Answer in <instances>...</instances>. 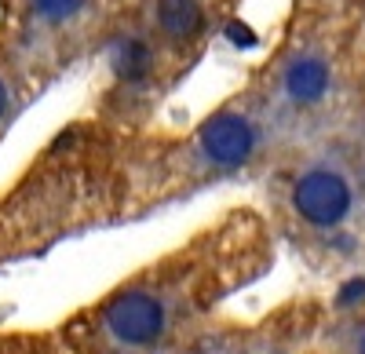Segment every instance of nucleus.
I'll return each mask as SVG.
<instances>
[{
  "mask_svg": "<svg viewBox=\"0 0 365 354\" xmlns=\"http://www.w3.org/2000/svg\"><path fill=\"white\" fill-rule=\"evenodd\" d=\"M282 249L259 204H230L55 326L66 354H175L263 281Z\"/></svg>",
  "mask_w": 365,
  "mask_h": 354,
  "instance_id": "1",
  "label": "nucleus"
},
{
  "mask_svg": "<svg viewBox=\"0 0 365 354\" xmlns=\"http://www.w3.org/2000/svg\"><path fill=\"white\" fill-rule=\"evenodd\" d=\"M365 80V0H289L270 48L241 80L282 142L351 121Z\"/></svg>",
  "mask_w": 365,
  "mask_h": 354,
  "instance_id": "2",
  "label": "nucleus"
},
{
  "mask_svg": "<svg viewBox=\"0 0 365 354\" xmlns=\"http://www.w3.org/2000/svg\"><path fill=\"white\" fill-rule=\"evenodd\" d=\"M256 187L278 249L311 278L344 285L365 274V128L358 117L289 146Z\"/></svg>",
  "mask_w": 365,
  "mask_h": 354,
  "instance_id": "3",
  "label": "nucleus"
},
{
  "mask_svg": "<svg viewBox=\"0 0 365 354\" xmlns=\"http://www.w3.org/2000/svg\"><path fill=\"white\" fill-rule=\"evenodd\" d=\"M241 8L245 0H125L84 113L125 132L154 128Z\"/></svg>",
  "mask_w": 365,
  "mask_h": 354,
  "instance_id": "4",
  "label": "nucleus"
},
{
  "mask_svg": "<svg viewBox=\"0 0 365 354\" xmlns=\"http://www.w3.org/2000/svg\"><path fill=\"white\" fill-rule=\"evenodd\" d=\"M278 157L282 142L267 113L249 88L237 84L187 128L154 125L139 132L132 223L230 183H259Z\"/></svg>",
  "mask_w": 365,
  "mask_h": 354,
  "instance_id": "5",
  "label": "nucleus"
},
{
  "mask_svg": "<svg viewBox=\"0 0 365 354\" xmlns=\"http://www.w3.org/2000/svg\"><path fill=\"white\" fill-rule=\"evenodd\" d=\"M125 0H0V44L48 95L73 70L99 63Z\"/></svg>",
  "mask_w": 365,
  "mask_h": 354,
  "instance_id": "6",
  "label": "nucleus"
},
{
  "mask_svg": "<svg viewBox=\"0 0 365 354\" xmlns=\"http://www.w3.org/2000/svg\"><path fill=\"white\" fill-rule=\"evenodd\" d=\"M329 314V292H296L263 314H220L175 354H314Z\"/></svg>",
  "mask_w": 365,
  "mask_h": 354,
  "instance_id": "7",
  "label": "nucleus"
},
{
  "mask_svg": "<svg viewBox=\"0 0 365 354\" xmlns=\"http://www.w3.org/2000/svg\"><path fill=\"white\" fill-rule=\"evenodd\" d=\"M314 354H365V274L329 292V314Z\"/></svg>",
  "mask_w": 365,
  "mask_h": 354,
  "instance_id": "8",
  "label": "nucleus"
},
{
  "mask_svg": "<svg viewBox=\"0 0 365 354\" xmlns=\"http://www.w3.org/2000/svg\"><path fill=\"white\" fill-rule=\"evenodd\" d=\"M41 99L44 95L37 92V84L26 77V70L4 51V44H0V146H4V139L19 125V117Z\"/></svg>",
  "mask_w": 365,
  "mask_h": 354,
  "instance_id": "9",
  "label": "nucleus"
},
{
  "mask_svg": "<svg viewBox=\"0 0 365 354\" xmlns=\"http://www.w3.org/2000/svg\"><path fill=\"white\" fill-rule=\"evenodd\" d=\"M0 354H66L55 326L48 329H0Z\"/></svg>",
  "mask_w": 365,
  "mask_h": 354,
  "instance_id": "10",
  "label": "nucleus"
},
{
  "mask_svg": "<svg viewBox=\"0 0 365 354\" xmlns=\"http://www.w3.org/2000/svg\"><path fill=\"white\" fill-rule=\"evenodd\" d=\"M354 117H358V125L365 128V80H361V92H358V110H354Z\"/></svg>",
  "mask_w": 365,
  "mask_h": 354,
  "instance_id": "11",
  "label": "nucleus"
}]
</instances>
